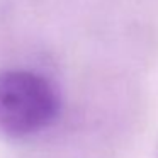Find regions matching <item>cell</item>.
<instances>
[{
    "label": "cell",
    "mask_w": 158,
    "mask_h": 158,
    "mask_svg": "<svg viewBox=\"0 0 158 158\" xmlns=\"http://www.w3.org/2000/svg\"><path fill=\"white\" fill-rule=\"evenodd\" d=\"M60 114L55 85L31 70L0 72V131L10 138L41 133Z\"/></svg>",
    "instance_id": "6da1fadb"
}]
</instances>
